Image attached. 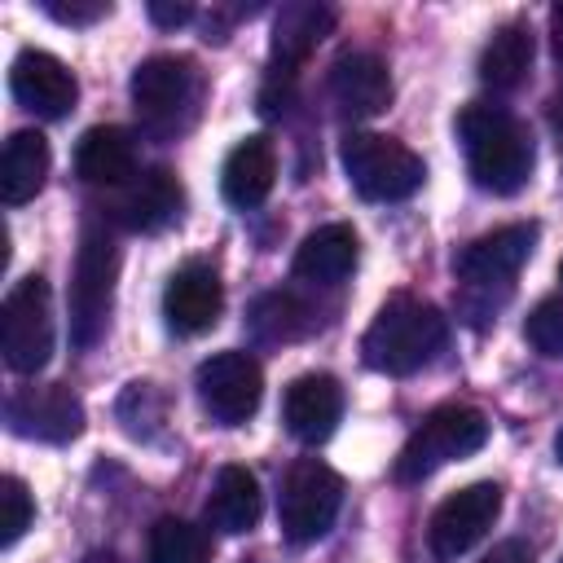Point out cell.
Returning a JSON list of instances; mask_svg holds the SVG:
<instances>
[{
    "instance_id": "6da1fadb",
    "label": "cell",
    "mask_w": 563,
    "mask_h": 563,
    "mask_svg": "<svg viewBox=\"0 0 563 563\" xmlns=\"http://www.w3.org/2000/svg\"><path fill=\"white\" fill-rule=\"evenodd\" d=\"M457 141L471 167V180L488 194H515L532 176V136L501 106H466L457 114Z\"/></svg>"
},
{
    "instance_id": "83f0119b",
    "label": "cell",
    "mask_w": 563,
    "mask_h": 563,
    "mask_svg": "<svg viewBox=\"0 0 563 563\" xmlns=\"http://www.w3.org/2000/svg\"><path fill=\"white\" fill-rule=\"evenodd\" d=\"M31 515H35V506H31L26 484L18 475H4L0 479V545H13L31 528Z\"/></svg>"
},
{
    "instance_id": "603a6c76",
    "label": "cell",
    "mask_w": 563,
    "mask_h": 563,
    "mask_svg": "<svg viewBox=\"0 0 563 563\" xmlns=\"http://www.w3.org/2000/svg\"><path fill=\"white\" fill-rule=\"evenodd\" d=\"M48 163H53V154H48V141L40 132H31V128L13 132L4 141V154H0V198L9 207L31 202L44 189Z\"/></svg>"
},
{
    "instance_id": "e0dca14e",
    "label": "cell",
    "mask_w": 563,
    "mask_h": 563,
    "mask_svg": "<svg viewBox=\"0 0 563 563\" xmlns=\"http://www.w3.org/2000/svg\"><path fill=\"white\" fill-rule=\"evenodd\" d=\"M343 387L330 374H299L282 396V422L299 444H321L339 427Z\"/></svg>"
},
{
    "instance_id": "d6a6232c",
    "label": "cell",
    "mask_w": 563,
    "mask_h": 563,
    "mask_svg": "<svg viewBox=\"0 0 563 563\" xmlns=\"http://www.w3.org/2000/svg\"><path fill=\"white\" fill-rule=\"evenodd\" d=\"M550 40H554V57H559V66H563V4L550 13Z\"/></svg>"
},
{
    "instance_id": "836d02e7",
    "label": "cell",
    "mask_w": 563,
    "mask_h": 563,
    "mask_svg": "<svg viewBox=\"0 0 563 563\" xmlns=\"http://www.w3.org/2000/svg\"><path fill=\"white\" fill-rule=\"evenodd\" d=\"M550 123H554V132L563 136V97H554V101H550ZM559 145H563V141H559Z\"/></svg>"
},
{
    "instance_id": "d6986e66",
    "label": "cell",
    "mask_w": 563,
    "mask_h": 563,
    "mask_svg": "<svg viewBox=\"0 0 563 563\" xmlns=\"http://www.w3.org/2000/svg\"><path fill=\"white\" fill-rule=\"evenodd\" d=\"M75 172L88 185L123 189L136 176V136L114 123H97L75 145Z\"/></svg>"
},
{
    "instance_id": "5bb4252c",
    "label": "cell",
    "mask_w": 563,
    "mask_h": 563,
    "mask_svg": "<svg viewBox=\"0 0 563 563\" xmlns=\"http://www.w3.org/2000/svg\"><path fill=\"white\" fill-rule=\"evenodd\" d=\"M220 308H224V286H220L216 268L202 260L180 264L163 286V317L176 334L211 330L220 321Z\"/></svg>"
},
{
    "instance_id": "f1b7e54d",
    "label": "cell",
    "mask_w": 563,
    "mask_h": 563,
    "mask_svg": "<svg viewBox=\"0 0 563 563\" xmlns=\"http://www.w3.org/2000/svg\"><path fill=\"white\" fill-rule=\"evenodd\" d=\"M523 334H528V343H532L541 356L563 361V299L537 303L532 317H528V325H523Z\"/></svg>"
},
{
    "instance_id": "277c9868",
    "label": "cell",
    "mask_w": 563,
    "mask_h": 563,
    "mask_svg": "<svg viewBox=\"0 0 563 563\" xmlns=\"http://www.w3.org/2000/svg\"><path fill=\"white\" fill-rule=\"evenodd\" d=\"M488 440V418L471 405H440L431 409L418 431L405 440L400 457H396V479L400 484H418L427 475H435L440 466L471 457L475 449H484Z\"/></svg>"
},
{
    "instance_id": "8fae6325",
    "label": "cell",
    "mask_w": 563,
    "mask_h": 563,
    "mask_svg": "<svg viewBox=\"0 0 563 563\" xmlns=\"http://www.w3.org/2000/svg\"><path fill=\"white\" fill-rule=\"evenodd\" d=\"M532 242H537V224H506V229H493V233L475 238L471 246H462L453 268L471 295H493V286L506 295L515 273L528 264Z\"/></svg>"
},
{
    "instance_id": "484cf974",
    "label": "cell",
    "mask_w": 563,
    "mask_h": 563,
    "mask_svg": "<svg viewBox=\"0 0 563 563\" xmlns=\"http://www.w3.org/2000/svg\"><path fill=\"white\" fill-rule=\"evenodd\" d=\"M167 418V396L154 383H128V391L119 396V422L128 435L136 440H154L158 427Z\"/></svg>"
},
{
    "instance_id": "4316f807",
    "label": "cell",
    "mask_w": 563,
    "mask_h": 563,
    "mask_svg": "<svg viewBox=\"0 0 563 563\" xmlns=\"http://www.w3.org/2000/svg\"><path fill=\"white\" fill-rule=\"evenodd\" d=\"M251 330H255V339H264V343H286V339H295L299 330H303V308H299V299L295 295H264V299H255V308H251Z\"/></svg>"
},
{
    "instance_id": "cb8c5ba5",
    "label": "cell",
    "mask_w": 563,
    "mask_h": 563,
    "mask_svg": "<svg viewBox=\"0 0 563 563\" xmlns=\"http://www.w3.org/2000/svg\"><path fill=\"white\" fill-rule=\"evenodd\" d=\"M532 57H537V44H532V31L523 22H506L493 31V40L484 44L479 53V79L493 88V92H515L528 70H532Z\"/></svg>"
},
{
    "instance_id": "7a4b0ae2",
    "label": "cell",
    "mask_w": 563,
    "mask_h": 563,
    "mask_svg": "<svg viewBox=\"0 0 563 563\" xmlns=\"http://www.w3.org/2000/svg\"><path fill=\"white\" fill-rule=\"evenodd\" d=\"M444 339H449V325H444L440 308L409 299V295H396L369 321V330L361 339V356L369 369L405 378V374H418L422 365H431L440 356Z\"/></svg>"
},
{
    "instance_id": "ba28073f",
    "label": "cell",
    "mask_w": 563,
    "mask_h": 563,
    "mask_svg": "<svg viewBox=\"0 0 563 563\" xmlns=\"http://www.w3.org/2000/svg\"><path fill=\"white\" fill-rule=\"evenodd\" d=\"M339 501H343V479L325 462H317V457L295 462L277 493V519H282L286 541L308 545V541L325 537L339 515Z\"/></svg>"
},
{
    "instance_id": "e575fe53",
    "label": "cell",
    "mask_w": 563,
    "mask_h": 563,
    "mask_svg": "<svg viewBox=\"0 0 563 563\" xmlns=\"http://www.w3.org/2000/svg\"><path fill=\"white\" fill-rule=\"evenodd\" d=\"M88 563H119L114 554H88Z\"/></svg>"
},
{
    "instance_id": "44dd1931",
    "label": "cell",
    "mask_w": 563,
    "mask_h": 563,
    "mask_svg": "<svg viewBox=\"0 0 563 563\" xmlns=\"http://www.w3.org/2000/svg\"><path fill=\"white\" fill-rule=\"evenodd\" d=\"M356 233L352 224H321L295 251V277L312 286H339L356 268Z\"/></svg>"
},
{
    "instance_id": "8992f818",
    "label": "cell",
    "mask_w": 563,
    "mask_h": 563,
    "mask_svg": "<svg viewBox=\"0 0 563 563\" xmlns=\"http://www.w3.org/2000/svg\"><path fill=\"white\" fill-rule=\"evenodd\" d=\"M339 158H343V172H347L352 189L365 202H400L427 176L422 158L409 145L391 141V136H378V132H347L343 145H339Z\"/></svg>"
},
{
    "instance_id": "4fadbf2b",
    "label": "cell",
    "mask_w": 563,
    "mask_h": 563,
    "mask_svg": "<svg viewBox=\"0 0 563 563\" xmlns=\"http://www.w3.org/2000/svg\"><path fill=\"white\" fill-rule=\"evenodd\" d=\"M9 92L22 110H31L40 119H62V114H70V106L79 97V84L66 70V62H57L53 53L22 48L9 66Z\"/></svg>"
},
{
    "instance_id": "1f68e13d",
    "label": "cell",
    "mask_w": 563,
    "mask_h": 563,
    "mask_svg": "<svg viewBox=\"0 0 563 563\" xmlns=\"http://www.w3.org/2000/svg\"><path fill=\"white\" fill-rule=\"evenodd\" d=\"M479 563H532V554H528L523 541H501V545H493Z\"/></svg>"
},
{
    "instance_id": "7402d4cb",
    "label": "cell",
    "mask_w": 563,
    "mask_h": 563,
    "mask_svg": "<svg viewBox=\"0 0 563 563\" xmlns=\"http://www.w3.org/2000/svg\"><path fill=\"white\" fill-rule=\"evenodd\" d=\"M260 510H264L260 479L246 466H220V475L211 484V497H207V523L224 537H242V532L255 528Z\"/></svg>"
},
{
    "instance_id": "d4e9b609",
    "label": "cell",
    "mask_w": 563,
    "mask_h": 563,
    "mask_svg": "<svg viewBox=\"0 0 563 563\" xmlns=\"http://www.w3.org/2000/svg\"><path fill=\"white\" fill-rule=\"evenodd\" d=\"M145 563H207V537L202 528L185 519H158L145 541Z\"/></svg>"
},
{
    "instance_id": "52a82bcc",
    "label": "cell",
    "mask_w": 563,
    "mask_h": 563,
    "mask_svg": "<svg viewBox=\"0 0 563 563\" xmlns=\"http://www.w3.org/2000/svg\"><path fill=\"white\" fill-rule=\"evenodd\" d=\"M0 352L13 374H35L53 356V295L40 273L13 282L0 308Z\"/></svg>"
},
{
    "instance_id": "7c38bea8",
    "label": "cell",
    "mask_w": 563,
    "mask_h": 563,
    "mask_svg": "<svg viewBox=\"0 0 563 563\" xmlns=\"http://www.w3.org/2000/svg\"><path fill=\"white\" fill-rule=\"evenodd\" d=\"M501 510V488L497 484H471L453 497H444L431 515V528H427V545L435 554V563H453L462 559L497 519Z\"/></svg>"
},
{
    "instance_id": "9c48e42d",
    "label": "cell",
    "mask_w": 563,
    "mask_h": 563,
    "mask_svg": "<svg viewBox=\"0 0 563 563\" xmlns=\"http://www.w3.org/2000/svg\"><path fill=\"white\" fill-rule=\"evenodd\" d=\"M194 387H198V400H202V409H207L211 422L238 427V422H246L260 409L264 369L246 352H216L211 361L198 365Z\"/></svg>"
},
{
    "instance_id": "d590c367",
    "label": "cell",
    "mask_w": 563,
    "mask_h": 563,
    "mask_svg": "<svg viewBox=\"0 0 563 563\" xmlns=\"http://www.w3.org/2000/svg\"><path fill=\"white\" fill-rule=\"evenodd\" d=\"M554 453H559V462H563V431L554 435Z\"/></svg>"
},
{
    "instance_id": "f546056e",
    "label": "cell",
    "mask_w": 563,
    "mask_h": 563,
    "mask_svg": "<svg viewBox=\"0 0 563 563\" xmlns=\"http://www.w3.org/2000/svg\"><path fill=\"white\" fill-rule=\"evenodd\" d=\"M48 18H57L62 26H92L110 13V0H40Z\"/></svg>"
},
{
    "instance_id": "74e56055",
    "label": "cell",
    "mask_w": 563,
    "mask_h": 563,
    "mask_svg": "<svg viewBox=\"0 0 563 563\" xmlns=\"http://www.w3.org/2000/svg\"><path fill=\"white\" fill-rule=\"evenodd\" d=\"M559 563H563V559H559Z\"/></svg>"
},
{
    "instance_id": "ac0fdd59",
    "label": "cell",
    "mask_w": 563,
    "mask_h": 563,
    "mask_svg": "<svg viewBox=\"0 0 563 563\" xmlns=\"http://www.w3.org/2000/svg\"><path fill=\"white\" fill-rule=\"evenodd\" d=\"M330 26H334V9H325V4H312V0L282 4L277 18H273V40H268V57H273L268 75L295 79V70L330 35Z\"/></svg>"
},
{
    "instance_id": "4dcf8cb0",
    "label": "cell",
    "mask_w": 563,
    "mask_h": 563,
    "mask_svg": "<svg viewBox=\"0 0 563 563\" xmlns=\"http://www.w3.org/2000/svg\"><path fill=\"white\" fill-rule=\"evenodd\" d=\"M150 18H154L158 26H185V22L194 18V9H189V4H167V0H150Z\"/></svg>"
},
{
    "instance_id": "ffe728a7",
    "label": "cell",
    "mask_w": 563,
    "mask_h": 563,
    "mask_svg": "<svg viewBox=\"0 0 563 563\" xmlns=\"http://www.w3.org/2000/svg\"><path fill=\"white\" fill-rule=\"evenodd\" d=\"M273 180H277V154H273V145H268L264 136H246V141H238V145L229 150V158H224L220 194H224L229 207L251 211V207H260V202L268 198Z\"/></svg>"
},
{
    "instance_id": "2e32d148",
    "label": "cell",
    "mask_w": 563,
    "mask_h": 563,
    "mask_svg": "<svg viewBox=\"0 0 563 563\" xmlns=\"http://www.w3.org/2000/svg\"><path fill=\"white\" fill-rule=\"evenodd\" d=\"M180 207H185L180 180L167 167H150V172H136L119 189V198L110 202V220L132 233H158L163 224L180 216Z\"/></svg>"
},
{
    "instance_id": "5b68a950",
    "label": "cell",
    "mask_w": 563,
    "mask_h": 563,
    "mask_svg": "<svg viewBox=\"0 0 563 563\" xmlns=\"http://www.w3.org/2000/svg\"><path fill=\"white\" fill-rule=\"evenodd\" d=\"M114 277H119V246L106 229H88L79 238L75 273H70V339L75 347H97L110 308H114Z\"/></svg>"
},
{
    "instance_id": "9a60e30c",
    "label": "cell",
    "mask_w": 563,
    "mask_h": 563,
    "mask_svg": "<svg viewBox=\"0 0 563 563\" xmlns=\"http://www.w3.org/2000/svg\"><path fill=\"white\" fill-rule=\"evenodd\" d=\"M325 88H330V101L352 114V119H369V114H383L387 101H391V75H387V62L378 53H365V48H352V53H339L330 75H325Z\"/></svg>"
},
{
    "instance_id": "30bf717a",
    "label": "cell",
    "mask_w": 563,
    "mask_h": 563,
    "mask_svg": "<svg viewBox=\"0 0 563 563\" xmlns=\"http://www.w3.org/2000/svg\"><path fill=\"white\" fill-rule=\"evenodd\" d=\"M4 427L22 440L40 444H66L84 431V405L62 383H31L9 391L4 400Z\"/></svg>"
},
{
    "instance_id": "8d00e7d4",
    "label": "cell",
    "mask_w": 563,
    "mask_h": 563,
    "mask_svg": "<svg viewBox=\"0 0 563 563\" xmlns=\"http://www.w3.org/2000/svg\"><path fill=\"white\" fill-rule=\"evenodd\" d=\"M559 282H563V268H559Z\"/></svg>"
},
{
    "instance_id": "3957f363",
    "label": "cell",
    "mask_w": 563,
    "mask_h": 563,
    "mask_svg": "<svg viewBox=\"0 0 563 563\" xmlns=\"http://www.w3.org/2000/svg\"><path fill=\"white\" fill-rule=\"evenodd\" d=\"M198 97H202V79L189 57L158 53L132 70V106H136L145 132H154V136L185 132L198 114Z\"/></svg>"
}]
</instances>
